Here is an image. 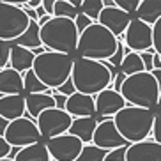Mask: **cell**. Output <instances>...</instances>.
Listing matches in <instances>:
<instances>
[{
	"label": "cell",
	"instance_id": "29",
	"mask_svg": "<svg viewBox=\"0 0 161 161\" xmlns=\"http://www.w3.org/2000/svg\"><path fill=\"white\" fill-rule=\"evenodd\" d=\"M106 154H108V151H103V149L90 143V145H83V149H81L80 156H78L76 161H104Z\"/></svg>",
	"mask_w": 161,
	"mask_h": 161
},
{
	"label": "cell",
	"instance_id": "15",
	"mask_svg": "<svg viewBox=\"0 0 161 161\" xmlns=\"http://www.w3.org/2000/svg\"><path fill=\"white\" fill-rule=\"evenodd\" d=\"M66 112L73 119H89L96 117V97L75 92L71 97H67Z\"/></svg>",
	"mask_w": 161,
	"mask_h": 161
},
{
	"label": "cell",
	"instance_id": "12",
	"mask_svg": "<svg viewBox=\"0 0 161 161\" xmlns=\"http://www.w3.org/2000/svg\"><path fill=\"white\" fill-rule=\"evenodd\" d=\"M92 145L99 147L103 151L112 152L115 149H120V147H128L129 143L120 136L114 119H103L97 124V128H96L94 138H92Z\"/></svg>",
	"mask_w": 161,
	"mask_h": 161
},
{
	"label": "cell",
	"instance_id": "44",
	"mask_svg": "<svg viewBox=\"0 0 161 161\" xmlns=\"http://www.w3.org/2000/svg\"><path fill=\"white\" fill-rule=\"evenodd\" d=\"M7 126H9V122H7L4 117H0V136H4V135H5V129H7Z\"/></svg>",
	"mask_w": 161,
	"mask_h": 161
},
{
	"label": "cell",
	"instance_id": "3",
	"mask_svg": "<svg viewBox=\"0 0 161 161\" xmlns=\"http://www.w3.org/2000/svg\"><path fill=\"white\" fill-rule=\"evenodd\" d=\"M154 110H145L138 106H126L114 117L120 136L131 145V143L145 142L152 136V126H154Z\"/></svg>",
	"mask_w": 161,
	"mask_h": 161
},
{
	"label": "cell",
	"instance_id": "10",
	"mask_svg": "<svg viewBox=\"0 0 161 161\" xmlns=\"http://www.w3.org/2000/svg\"><path fill=\"white\" fill-rule=\"evenodd\" d=\"M122 41L129 52L135 53L152 52L154 50L152 48V27L136 18H133L126 34H124Z\"/></svg>",
	"mask_w": 161,
	"mask_h": 161
},
{
	"label": "cell",
	"instance_id": "17",
	"mask_svg": "<svg viewBox=\"0 0 161 161\" xmlns=\"http://www.w3.org/2000/svg\"><path fill=\"white\" fill-rule=\"evenodd\" d=\"M0 96H25L23 75L11 67L0 69Z\"/></svg>",
	"mask_w": 161,
	"mask_h": 161
},
{
	"label": "cell",
	"instance_id": "9",
	"mask_svg": "<svg viewBox=\"0 0 161 161\" xmlns=\"http://www.w3.org/2000/svg\"><path fill=\"white\" fill-rule=\"evenodd\" d=\"M75 119L67 114L66 110H58V108H52L46 110L43 114L36 119V124H37V129L41 133V136L46 140H52V138L62 136V135H67L69 129H71V124Z\"/></svg>",
	"mask_w": 161,
	"mask_h": 161
},
{
	"label": "cell",
	"instance_id": "47",
	"mask_svg": "<svg viewBox=\"0 0 161 161\" xmlns=\"http://www.w3.org/2000/svg\"><path fill=\"white\" fill-rule=\"evenodd\" d=\"M154 69H161V57L154 55Z\"/></svg>",
	"mask_w": 161,
	"mask_h": 161
},
{
	"label": "cell",
	"instance_id": "40",
	"mask_svg": "<svg viewBox=\"0 0 161 161\" xmlns=\"http://www.w3.org/2000/svg\"><path fill=\"white\" fill-rule=\"evenodd\" d=\"M13 147L9 145V143L5 142V138L4 136H0V159H5V158L9 156V152Z\"/></svg>",
	"mask_w": 161,
	"mask_h": 161
},
{
	"label": "cell",
	"instance_id": "4",
	"mask_svg": "<svg viewBox=\"0 0 161 161\" xmlns=\"http://www.w3.org/2000/svg\"><path fill=\"white\" fill-rule=\"evenodd\" d=\"M73 64H75L73 55L57 53V52H44L43 55L36 57L32 71L36 73V76L48 89L57 90L58 87H62L71 78Z\"/></svg>",
	"mask_w": 161,
	"mask_h": 161
},
{
	"label": "cell",
	"instance_id": "33",
	"mask_svg": "<svg viewBox=\"0 0 161 161\" xmlns=\"http://www.w3.org/2000/svg\"><path fill=\"white\" fill-rule=\"evenodd\" d=\"M126 44H124V41H119V48H117V52H115V55L112 58H110V64L114 67H120V64H122V60H124V57H126Z\"/></svg>",
	"mask_w": 161,
	"mask_h": 161
},
{
	"label": "cell",
	"instance_id": "39",
	"mask_svg": "<svg viewBox=\"0 0 161 161\" xmlns=\"http://www.w3.org/2000/svg\"><path fill=\"white\" fill-rule=\"evenodd\" d=\"M126 78H128V76H126V75H122V73L119 71V75L114 78V81H112V85H110V89H112V90H115V92H120V89H122V85H124V81H126Z\"/></svg>",
	"mask_w": 161,
	"mask_h": 161
},
{
	"label": "cell",
	"instance_id": "19",
	"mask_svg": "<svg viewBox=\"0 0 161 161\" xmlns=\"http://www.w3.org/2000/svg\"><path fill=\"white\" fill-rule=\"evenodd\" d=\"M97 124H99V119L97 117L75 119L73 124H71V129H69V135H73V136H76L78 140H81L83 145H90Z\"/></svg>",
	"mask_w": 161,
	"mask_h": 161
},
{
	"label": "cell",
	"instance_id": "14",
	"mask_svg": "<svg viewBox=\"0 0 161 161\" xmlns=\"http://www.w3.org/2000/svg\"><path fill=\"white\" fill-rule=\"evenodd\" d=\"M128 106L120 92L106 89L96 96V115L99 119H114L115 115Z\"/></svg>",
	"mask_w": 161,
	"mask_h": 161
},
{
	"label": "cell",
	"instance_id": "28",
	"mask_svg": "<svg viewBox=\"0 0 161 161\" xmlns=\"http://www.w3.org/2000/svg\"><path fill=\"white\" fill-rule=\"evenodd\" d=\"M103 9H104L103 0H83V4H81V14L90 18L94 23H97Z\"/></svg>",
	"mask_w": 161,
	"mask_h": 161
},
{
	"label": "cell",
	"instance_id": "45",
	"mask_svg": "<svg viewBox=\"0 0 161 161\" xmlns=\"http://www.w3.org/2000/svg\"><path fill=\"white\" fill-rule=\"evenodd\" d=\"M19 151H21L19 147H13V149H11V152H9V156H7V159H13V161H14L16 156L19 154Z\"/></svg>",
	"mask_w": 161,
	"mask_h": 161
},
{
	"label": "cell",
	"instance_id": "24",
	"mask_svg": "<svg viewBox=\"0 0 161 161\" xmlns=\"http://www.w3.org/2000/svg\"><path fill=\"white\" fill-rule=\"evenodd\" d=\"M14 44L21 48H27V50H36V48L43 46V43H41V27H39L37 21H30L29 30L19 39H16Z\"/></svg>",
	"mask_w": 161,
	"mask_h": 161
},
{
	"label": "cell",
	"instance_id": "2",
	"mask_svg": "<svg viewBox=\"0 0 161 161\" xmlns=\"http://www.w3.org/2000/svg\"><path fill=\"white\" fill-rule=\"evenodd\" d=\"M119 48V39L106 30L103 25L92 23L83 34H80L76 53L81 58L97 62H106L115 55Z\"/></svg>",
	"mask_w": 161,
	"mask_h": 161
},
{
	"label": "cell",
	"instance_id": "23",
	"mask_svg": "<svg viewBox=\"0 0 161 161\" xmlns=\"http://www.w3.org/2000/svg\"><path fill=\"white\" fill-rule=\"evenodd\" d=\"M14 161H52V158H50V152L46 149V143L39 142L21 149Z\"/></svg>",
	"mask_w": 161,
	"mask_h": 161
},
{
	"label": "cell",
	"instance_id": "38",
	"mask_svg": "<svg viewBox=\"0 0 161 161\" xmlns=\"http://www.w3.org/2000/svg\"><path fill=\"white\" fill-rule=\"evenodd\" d=\"M57 92H58V94H62V96H66V97H71V96L76 92L75 83H73V80H71V78H69V80H67V81H66V83H64L62 87H58V89H57Z\"/></svg>",
	"mask_w": 161,
	"mask_h": 161
},
{
	"label": "cell",
	"instance_id": "7",
	"mask_svg": "<svg viewBox=\"0 0 161 161\" xmlns=\"http://www.w3.org/2000/svg\"><path fill=\"white\" fill-rule=\"evenodd\" d=\"M25 2L0 0V39L14 43L30 27V19L23 9Z\"/></svg>",
	"mask_w": 161,
	"mask_h": 161
},
{
	"label": "cell",
	"instance_id": "11",
	"mask_svg": "<svg viewBox=\"0 0 161 161\" xmlns=\"http://www.w3.org/2000/svg\"><path fill=\"white\" fill-rule=\"evenodd\" d=\"M46 149L50 152L52 161H76L80 156L83 143L73 135H62V136L46 140Z\"/></svg>",
	"mask_w": 161,
	"mask_h": 161
},
{
	"label": "cell",
	"instance_id": "31",
	"mask_svg": "<svg viewBox=\"0 0 161 161\" xmlns=\"http://www.w3.org/2000/svg\"><path fill=\"white\" fill-rule=\"evenodd\" d=\"M152 48L154 53L161 57V19L152 25Z\"/></svg>",
	"mask_w": 161,
	"mask_h": 161
},
{
	"label": "cell",
	"instance_id": "48",
	"mask_svg": "<svg viewBox=\"0 0 161 161\" xmlns=\"http://www.w3.org/2000/svg\"><path fill=\"white\" fill-rule=\"evenodd\" d=\"M104 7H115V0H103Z\"/></svg>",
	"mask_w": 161,
	"mask_h": 161
},
{
	"label": "cell",
	"instance_id": "32",
	"mask_svg": "<svg viewBox=\"0 0 161 161\" xmlns=\"http://www.w3.org/2000/svg\"><path fill=\"white\" fill-rule=\"evenodd\" d=\"M115 5L119 9H122L124 13L133 16L136 13V9L140 7V0H115Z\"/></svg>",
	"mask_w": 161,
	"mask_h": 161
},
{
	"label": "cell",
	"instance_id": "41",
	"mask_svg": "<svg viewBox=\"0 0 161 161\" xmlns=\"http://www.w3.org/2000/svg\"><path fill=\"white\" fill-rule=\"evenodd\" d=\"M53 99H55V106H57L58 110H66V103H67L66 96L58 94L57 90H55V92H53Z\"/></svg>",
	"mask_w": 161,
	"mask_h": 161
},
{
	"label": "cell",
	"instance_id": "21",
	"mask_svg": "<svg viewBox=\"0 0 161 161\" xmlns=\"http://www.w3.org/2000/svg\"><path fill=\"white\" fill-rule=\"evenodd\" d=\"M25 104H27V117L30 119H36L39 115L46 112V110H52V108H57L55 106V99L53 96H48V94H32V96H25Z\"/></svg>",
	"mask_w": 161,
	"mask_h": 161
},
{
	"label": "cell",
	"instance_id": "25",
	"mask_svg": "<svg viewBox=\"0 0 161 161\" xmlns=\"http://www.w3.org/2000/svg\"><path fill=\"white\" fill-rule=\"evenodd\" d=\"M23 87H25V96H32V94H48V96H53L55 90L53 89H48L43 81L39 80L36 73L30 69L23 75Z\"/></svg>",
	"mask_w": 161,
	"mask_h": 161
},
{
	"label": "cell",
	"instance_id": "16",
	"mask_svg": "<svg viewBox=\"0 0 161 161\" xmlns=\"http://www.w3.org/2000/svg\"><path fill=\"white\" fill-rule=\"evenodd\" d=\"M126 161H161V145L154 140H145L128 145Z\"/></svg>",
	"mask_w": 161,
	"mask_h": 161
},
{
	"label": "cell",
	"instance_id": "5",
	"mask_svg": "<svg viewBox=\"0 0 161 161\" xmlns=\"http://www.w3.org/2000/svg\"><path fill=\"white\" fill-rule=\"evenodd\" d=\"M78 39L80 34L73 19L53 16L48 23L41 27V43L48 52L73 55L78 48Z\"/></svg>",
	"mask_w": 161,
	"mask_h": 161
},
{
	"label": "cell",
	"instance_id": "42",
	"mask_svg": "<svg viewBox=\"0 0 161 161\" xmlns=\"http://www.w3.org/2000/svg\"><path fill=\"white\" fill-rule=\"evenodd\" d=\"M43 9L48 16H53V13H55V0H43Z\"/></svg>",
	"mask_w": 161,
	"mask_h": 161
},
{
	"label": "cell",
	"instance_id": "13",
	"mask_svg": "<svg viewBox=\"0 0 161 161\" xmlns=\"http://www.w3.org/2000/svg\"><path fill=\"white\" fill-rule=\"evenodd\" d=\"M133 18H135V16L124 13L122 9H119L117 5H115V7H104L101 16H99V19H97V23L103 25L104 29L110 30V32L120 41V39L124 37V34H126V30H128V27H129Z\"/></svg>",
	"mask_w": 161,
	"mask_h": 161
},
{
	"label": "cell",
	"instance_id": "26",
	"mask_svg": "<svg viewBox=\"0 0 161 161\" xmlns=\"http://www.w3.org/2000/svg\"><path fill=\"white\" fill-rule=\"evenodd\" d=\"M119 71L122 73V75H126V76H133V75H138V73L145 71L140 53H135V52L126 53L122 64H120V67H119Z\"/></svg>",
	"mask_w": 161,
	"mask_h": 161
},
{
	"label": "cell",
	"instance_id": "46",
	"mask_svg": "<svg viewBox=\"0 0 161 161\" xmlns=\"http://www.w3.org/2000/svg\"><path fill=\"white\" fill-rule=\"evenodd\" d=\"M152 75H154V78H156V81H158V85H159V89H161V69H154V71H152Z\"/></svg>",
	"mask_w": 161,
	"mask_h": 161
},
{
	"label": "cell",
	"instance_id": "30",
	"mask_svg": "<svg viewBox=\"0 0 161 161\" xmlns=\"http://www.w3.org/2000/svg\"><path fill=\"white\" fill-rule=\"evenodd\" d=\"M13 46H14V43H7V41L0 39V69L9 67V55Z\"/></svg>",
	"mask_w": 161,
	"mask_h": 161
},
{
	"label": "cell",
	"instance_id": "36",
	"mask_svg": "<svg viewBox=\"0 0 161 161\" xmlns=\"http://www.w3.org/2000/svg\"><path fill=\"white\" fill-rule=\"evenodd\" d=\"M126 151H128V147L115 149V151H112V152L106 154V159L104 161H126Z\"/></svg>",
	"mask_w": 161,
	"mask_h": 161
},
{
	"label": "cell",
	"instance_id": "27",
	"mask_svg": "<svg viewBox=\"0 0 161 161\" xmlns=\"http://www.w3.org/2000/svg\"><path fill=\"white\" fill-rule=\"evenodd\" d=\"M78 14H80V11L73 7L69 0H55V13H53L55 18H67L75 21Z\"/></svg>",
	"mask_w": 161,
	"mask_h": 161
},
{
	"label": "cell",
	"instance_id": "8",
	"mask_svg": "<svg viewBox=\"0 0 161 161\" xmlns=\"http://www.w3.org/2000/svg\"><path fill=\"white\" fill-rule=\"evenodd\" d=\"M4 138L11 147H19V149H25V147H30L34 143L43 142V136H41V133L37 129L36 120L27 117V115L18 119V120L9 122Z\"/></svg>",
	"mask_w": 161,
	"mask_h": 161
},
{
	"label": "cell",
	"instance_id": "6",
	"mask_svg": "<svg viewBox=\"0 0 161 161\" xmlns=\"http://www.w3.org/2000/svg\"><path fill=\"white\" fill-rule=\"evenodd\" d=\"M159 85L152 73H138L128 76L124 81L120 94L129 106H138L145 110H154L159 101Z\"/></svg>",
	"mask_w": 161,
	"mask_h": 161
},
{
	"label": "cell",
	"instance_id": "49",
	"mask_svg": "<svg viewBox=\"0 0 161 161\" xmlns=\"http://www.w3.org/2000/svg\"><path fill=\"white\" fill-rule=\"evenodd\" d=\"M158 108H159V112H161V92H159V101H158Z\"/></svg>",
	"mask_w": 161,
	"mask_h": 161
},
{
	"label": "cell",
	"instance_id": "35",
	"mask_svg": "<svg viewBox=\"0 0 161 161\" xmlns=\"http://www.w3.org/2000/svg\"><path fill=\"white\" fill-rule=\"evenodd\" d=\"M154 50L152 52H143L140 53V57H142V62H143V67H145V73H152L154 71Z\"/></svg>",
	"mask_w": 161,
	"mask_h": 161
},
{
	"label": "cell",
	"instance_id": "20",
	"mask_svg": "<svg viewBox=\"0 0 161 161\" xmlns=\"http://www.w3.org/2000/svg\"><path fill=\"white\" fill-rule=\"evenodd\" d=\"M34 62H36V55H34L30 50L21 46H13L9 55V67L18 71L19 75H25L27 71H30L34 67Z\"/></svg>",
	"mask_w": 161,
	"mask_h": 161
},
{
	"label": "cell",
	"instance_id": "43",
	"mask_svg": "<svg viewBox=\"0 0 161 161\" xmlns=\"http://www.w3.org/2000/svg\"><path fill=\"white\" fill-rule=\"evenodd\" d=\"M43 5V0H27L23 5V9H37V7H41Z\"/></svg>",
	"mask_w": 161,
	"mask_h": 161
},
{
	"label": "cell",
	"instance_id": "37",
	"mask_svg": "<svg viewBox=\"0 0 161 161\" xmlns=\"http://www.w3.org/2000/svg\"><path fill=\"white\" fill-rule=\"evenodd\" d=\"M152 140L161 145V112L154 117V126H152Z\"/></svg>",
	"mask_w": 161,
	"mask_h": 161
},
{
	"label": "cell",
	"instance_id": "34",
	"mask_svg": "<svg viewBox=\"0 0 161 161\" xmlns=\"http://www.w3.org/2000/svg\"><path fill=\"white\" fill-rule=\"evenodd\" d=\"M92 23H94V21H92L90 18H87L85 14H81V13L76 16V19H75V25H76V30H78V34H83Z\"/></svg>",
	"mask_w": 161,
	"mask_h": 161
},
{
	"label": "cell",
	"instance_id": "18",
	"mask_svg": "<svg viewBox=\"0 0 161 161\" xmlns=\"http://www.w3.org/2000/svg\"><path fill=\"white\" fill-rule=\"evenodd\" d=\"M25 114H27L25 96H2L0 97V117H4L7 122L25 117Z\"/></svg>",
	"mask_w": 161,
	"mask_h": 161
},
{
	"label": "cell",
	"instance_id": "1",
	"mask_svg": "<svg viewBox=\"0 0 161 161\" xmlns=\"http://www.w3.org/2000/svg\"><path fill=\"white\" fill-rule=\"evenodd\" d=\"M71 80L75 83L76 92L96 97L99 92L110 89L114 78L103 62L76 57L75 64H73Z\"/></svg>",
	"mask_w": 161,
	"mask_h": 161
},
{
	"label": "cell",
	"instance_id": "50",
	"mask_svg": "<svg viewBox=\"0 0 161 161\" xmlns=\"http://www.w3.org/2000/svg\"><path fill=\"white\" fill-rule=\"evenodd\" d=\"M0 161H13V159H7V158H5V159H0Z\"/></svg>",
	"mask_w": 161,
	"mask_h": 161
},
{
	"label": "cell",
	"instance_id": "22",
	"mask_svg": "<svg viewBox=\"0 0 161 161\" xmlns=\"http://www.w3.org/2000/svg\"><path fill=\"white\" fill-rule=\"evenodd\" d=\"M135 18L147 25H154L161 19V0H142L135 13Z\"/></svg>",
	"mask_w": 161,
	"mask_h": 161
}]
</instances>
